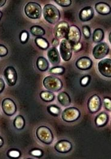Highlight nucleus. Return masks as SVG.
<instances>
[{
    "label": "nucleus",
    "instance_id": "nucleus-18",
    "mask_svg": "<svg viewBox=\"0 0 111 159\" xmlns=\"http://www.w3.org/2000/svg\"><path fill=\"white\" fill-rule=\"evenodd\" d=\"M95 10L101 15H108L111 13V7L109 4L105 2H98L95 6Z\"/></svg>",
    "mask_w": 111,
    "mask_h": 159
},
{
    "label": "nucleus",
    "instance_id": "nucleus-33",
    "mask_svg": "<svg viewBox=\"0 0 111 159\" xmlns=\"http://www.w3.org/2000/svg\"><path fill=\"white\" fill-rule=\"evenodd\" d=\"M83 34L84 37L86 39H89L91 37V30L90 28L88 26H84L83 27Z\"/></svg>",
    "mask_w": 111,
    "mask_h": 159
},
{
    "label": "nucleus",
    "instance_id": "nucleus-29",
    "mask_svg": "<svg viewBox=\"0 0 111 159\" xmlns=\"http://www.w3.org/2000/svg\"><path fill=\"white\" fill-rule=\"evenodd\" d=\"M7 155L9 157H11V158H18L20 156L21 154H20V152L17 150L12 149L8 152Z\"/></svg>",
    "mask_w": 111,
    "mask_h": 159
},
{
    "label": "nucleus",
    "instance_id": "nucleus-42",
    "mask_svg": "<svg viewBox=\"0 0 111 159\" xmlns=\"http://www.w3.org/2000/svg\"><path fill=\"white\" fill-rule=\"evenodd\" d=\"M111 34H109V42H110V43H111Z\"/></svg>",
    "mask_w": 111,
    "mask_h": 159
},
{
    "label": "nucleus",
    "instance_id": "nucleus-2",
    "mask_svg": "<svg viewBox=\"0 0 111 159\" xmlns=\"http://www.w3.org/2000/svg\"><path fill=\"white\" fill-rule=\"evenodd\" d=\"M43 85L46 89L52 93L59 91L63 87V83L61 80L52 75L44 78Z\"/></svg>",
    "mask_w": 111,
    "mask_h": 159
},
{
    "label": "nucleus",
    "instance_id": "nucleus-34",
    "mask_svg": "<svg viewBox=\"0 0 111 159\" xmlns=\"http://www.w3.org/2000/svg\"><path fill=\"white\" fill-rule=\"evenodd\" d=\"M8 53V50L6 46L4 45L0 44V57H5L6 55H7Z\"/></svg>",
    "mask_w": 111,
    "mask_h": 159
},
{
    "label": "nucleus",
    "instance_id": "nucleus-8",
    "mask_svg": "<svg viewBox=\"0 0 111 159\" xmlns=\"http://www.w3.org/2000/svg\"><path fill=\"white\" fill-rule=\"evenodd\" d=\"M81 31L80 29L75 25L69 27V32L67 35V40H68L71 45H74L80 42L81 39Z\"/></svg>",
    "mask_w": 111,
    "mask_h": 159
},
{
    "label": "nucleus",
    "instance_id": "nucleus-10",
    "mask_svg": "<svg viewBox=\"0 0 111 159\" xmlns=\"http://www.w3.org/2000/svg\"><path fill=\"white\" fill-rule=\"evenodd\" d=\"M98 69L102 75L106 77H111V59L106 58L103 60H101L98 64Z\"/></svg>",
    "mask_w": 111,
    "mask_h": 159
},
{
    "label": "nucleus",
    "instance_id": "nucleus-17",
    "mask_svg": "<svg viewBox=\"0 0 111 159\" xmlns=\"http://www.w3.org/2000/svg\"><path fill=\"white\" fill-rule=\"evenodd\" d=\"M47 57L50 62L54 65H58L60 62V57L59 52L56 48L53 47L51 48L47 52Z\"/></svg>",
    "mask_w": 111,
    "mask_h": 159
},
{
    "label": "nucleus",
    "instance_id": "nucleus-23",
    "mask_svg": "<svg viewBox=\"0 0 111 159\" xmlns=\"http://www.w3.org/2000/svg\"><path fill=\"white\" fill-rule=\"evenodd\" d=\"M31 34L37 37H41L45 34V30L42 27L39 26H33L30 27Z\"/></svg>",
    "mask_w": 111,
    "mask_h": 159
},
{
    "label": "nucleus",
    "instance_id": "nucleus-7",
    "mask_svg": "<svg viewBox=\"0 0 111 159\" xmlns=\"http://www.w3.org/2000/svg\"><path fill=\"white\" fill-rule=\"evenodd\" d=\"M109 48L107 43H100L94 47L92 51V54L95 59L100 60L106 57L109 53Z\"/></svg>",
    "mask_w": 111,
    "mask_h": 159
},
{
    "label": "nucleus",
    "instance_id": "nucleus-21",
    "mask_svg": "<svg viewBox=\"0 0 111 159\" xmlns=\"http://www.w3.org/2000/svg\"><path fill=\"white\" fill-rule=\"evenodd\" d=\"M37 66L40 71H46L49 68V63L43 57H40L37 61Z\"/></svg>",
    "mask_w": 111,
    "mask_h": 159
},
{
    "label": "nucleus",
    "instance_id": "nucleus-43",
    "mask_svg": "<svg viewBox=\"0 0 111 159\" xmlns=\"http://www.w3.org/2000/svg\"><path fill=\"white\" fill-rule=\"evenodd\" d=\"M2 12L0 11V20H1V18H2Z\"/></svg>",
    "mask_w": 111,
    "mask_h": 159
},
{
    "label": "nucleus",
    "instance_id": "nucleus-3",
    "mask_svg": "<svg viewBox=\"0 0 111 159\" xmlns=\"http://www.w3.org/2000/svg\"><path fill=\"white\" fill-rule=\"evenodd\" d=\"M24 12L30 18L38 19L42 15L41 6L37 2H29L24 7Z\"/></svg>",
    "mask_w": 111,
    "mask_h": 159
},
{
    "label": "nucleus",
    "instance_id": "nucleus-38",
    "mask_svg": "<svg viewBox=\"0 0 111 159\" xmlns=\"http://www.w3.org/2000/svg\"><path fill=\"white\" fill-rule=\"evenodd\" d=\"M5 88V83L4 80L0 78V93H2Z\"/></svg>",
    "mask_w": 111,
    "mask_h": 159
},
{
    "label": "nucleus",
    "instance_id": "nucleus-19",
    "mask_svg": "<svg viewBox=\"0 0 111 159\" xmlns=\"http://www.w3.org/2000/svg\"><path fill=\"white\" fill-rule=\"evenodd\" d=\"M58 100L62 106L64 107L69 106L71 102L69 94L66 92H62L58 94Z\"/></svg>",
    "mask_w": 111,
    "mask_h": 159
},
{
    "label": "nucleus",
    "instance_id": "nucleus-41",
    "mask_svg": "<svg viewBox=\"0 0 111 159\" xmlns=\"http://www.w3.org/2000/svg\"><path fill=\"white\" fill-rule=\"evenodd\" d=\"M4 144V140L1 137H0V148L2 147Z\"/></svg>",
    "mask_w": 111,
    "mask_h": 159
},
{
    "label": "nucleus",
    "instance_id": "nucleus-5",
    "mask_svg": "<svg viewBox=\"0 0 111 159\" xmlns=\"http://www.w3.org/2000/svg\"><path fill=\"white\" fill-rule=\"evenodd\" d=\"M72 45L69 41L66 39H64L60 44V53L65 61H68L71 58L72 55Z\"/></svg>",
    "mask_w": 111,
    "mask_h": 159
},
{
    "label": "nucleus",
    "instance_id": "nucleus-15",
    "mask_svg": "<svg viewBox=\"0 0 111 159\" xmlns=\"http://www.w3.org/2000/svg\"><path fill=\"white\" fill-rule=\"evenodd\" d=\"M92 65V61L91 58L87 57H83L79 58L76 62V66L80 70H88Z\"/></svg>",
    "mask_w": 111,
    "mask_h": 159
},
{
    "label": "nucleus",
    "instance_id": "nucleus-37",
    "mask_svg": "<svg viewBox=\"0 0 111 159\" xmlns=\"http://www.w3.org/2000/svg\"><path fill=\"white\" fill-rule=\"evenodd\" d=\"M30 154L36 157H41L42 156V152L40 149H33L30 152Z\"/></svg>",
    "mask_w": 111,
    "mask_h": 159
},
{
    "label": "nucleus",
    "instance_id": "nucleus-39",
    "mask_svg": "<svg viewBox=\"0 0 111 159\" xmlns=\"http://www.w3.org/2000/svg\"><path fill=\"white\" fill-rule=\"evenodd\" d=\"M52 46H54V47L56 48V46H58L59 45V41L57 39H54L52 41Z\"/></svg>",
    "mask_w": 111,
    "mask_h": 159
},
{
    "label": "nucleus",
    "instance_id": "nucleus-25",
    "mask_svg": "<svg viewBox=\"0 0 111 159\" xmlns=\"http://www.w3.org/2000/svg\"><path fill=\"white\" fill-rule=\"evenodd\" d=\"M40 97L42 100L46 102H50L54 100L55 95L54 93L50 92L49 91H42L40 93Z\"/></svg>",
    "mask_w": 111,
    "mask_h": 159
},
{
    "label": "nucleus",
    "instance_id": "nucleus-1",
    "mask_svg": "<svg viewBox=\"0 0 111 159\" xmlns=\"http://www.w3.org/2000/svg\"><path fill=\"white\" fill-rule=\"evenodd\" d=\"M42 13L44 19L48 23L52 25L56 24L60 18L59 10L51 4H47L44 6Z\"/></svg>",
    "mask_w": 111,
    "mask_h": 159
},
{
    "label": "nucleus",
    "instance_id": "nucleus-22",
    "mask_svg": "<svg viewBox=\"0 0 111 159\" xmlns=\"http://www.w3.org/2000/svg\"><path fill=\"white\" fill-rule=\"evenodd\" d=\"M14 125L17 129H23L25 126V120L22 116H17L14 120Z\"/></svg>",
    "mask_w": 111,
    "mask_h": 159
},
{
    "label": "nucleus",
    "instance_id": "nucleus-31",
    "mask_svg": "<svg viewBox=\"0 0 111 159\" xmlns=\"http://www.w3.org/2000/svg\"><path fill=\"white\" fill-rule=\"evenodd\" d=\"M29 39V34L26 30H23L20 34V41L22 43H26Z\"/></svg>",
    "mask_w": 111,
    "mask_h": 159
},
{
    "label": "nucleus",
    "instance_id": "nucleus-40",
    "mask_svg": "<svg viewBox=\"0 0 111 159\" xmlns=\"http://www.w3.org/2000/svg\"><path fill=\"white\" fill-rule=\"evenodd\" d=\"M6 2V0H0V7H2Z\"/></svg>",
    "mask_w": 111,
    "mask_h": 159
},
{
    "label": "nucleus",
    "instance_id": "nucleus-30",
    "mask_svg": "<svg viewBox=\"0 0 111 159\" xmlns=\"http://www.w3.org/2000/svg\"><path fill=\"white\" fill-rule=\"evenodd\" d=\"M47 108H48L49 112L51 114H52V115L57 116V115L59 114V113H60V108L55 106H49Z\"/></svg>",
    "mask_w": 111,
    "mask_h": 159
},
{
    "label": "nucleus",
    "instance_id": "nucleus-32",
    "mask_svg": "<svg viewBox=\"0 0 111 159\" xmlns=\"http://www.w3.org/2000/svg\"><path fill=\"white\" fill-rule=\"evenodd\" d=\"M103 103L104 107L106 110L111 111V100L109 98H104L103 100Z\"/></svg>",
    "mask_w": 111,
    "mask_h": 159
},
{
    "label": "nucleus",
    "instance_id": "nucleus-16",
    "mask_svg": "<svg viewBox=\"0 0 111 159\" xmlns=\"http://www.w3.org/2000/svg\"><path fill=\"white\" fill-rule=\"evenodd\" d=\"M72 144L68 140H61L56 143L55 146V149L60 153H66L72 149Z\"/></svg>",
    "mask_w": 111,
    "mask_h": 159
},
{
    "label": "nucleus",
    "instance_id": "nucleus-12",
    "mask_svg": "<svg viewBox=\"0 0 111 159\" xmlns=\"http://www.w3.org/2000/svg\"><path fill=\"white\" fill-rule=\"evenodd\" d=\"M4 75L9 86H13L17 81V73L14 67H7L4 72Z\"/></svg>",
    "mask_w": 111,
    "mask_h": 159
},
{
    "label": "nucleus",
    "instance_id": "nucleus-28",
    "mask_svg": "<svg viewBox=\"0 0 111 159\" xmlns=\"http://www.w3.org/2000/svg\"><path fill=\"white\" fill-rule=\"evenodd\" d=\"M55 2L59 6L64 7L69 6L72 3L71 0H55Z\"/></svg>",
    "mask_w": 111,
    "mask_h": 159
},
{
    "label": "nucleus",
    "instance_id": "nucleus-35",
    "mask_svg": "<svg viewBox=\"0 0 111 159\" xmlns=\"http://www.w3.org/2000/svg\"><path fill=\"white\" fill-rule=\"evenodd\" d=\"M82 48V44L80 42L78 43H77V44H75L72 46V51H73L75 52H77L80 51L81 50Z\"/></svg>",
    "mask_w": 111,
    "mask_h": 159
},
{
    "label": "nucleus",
    "instance_id": "nucleus-11",
    "mask_svg": "<svg viewBox=\"0 0 111 159\" xmlns=\"http://www.w3.org/2000/svg\"><path fill=\"white\" fill-rule=\"evenodd\" d=\"M3 112L9 116H12L16 111V106L14 101L9 98H5L2 102Z\"/></svg>",
    "mask_w": 111,
    "mask_h": 159
},
{
    "label": "nucleus",
    "instance_id": "nucleus-27",
    "mask_svg": "<svg viewBox=\"0 0 111 159\" xmlns=\"http://www.w3.org/2000/svg\"><path fill=\"white\" fill-rule=\"evenodd\" d=\"M64 70H65V69L63 67H54L50 70V73L52 74L62 75L64 72Z\"/></svg>",
    "mask_w": 111,
    "mask_h": 159
},
{
    "label": "nucleus",
    "instance_id": "nucleus-9",
    "mask_svg": "<svg viewBox=\"0 0 111 159\" xmlns=\"http://www.w3.org/2000/svg\"><path fill=\"white\" fill-rule=\"evenodd\" d=\"M69 24L66 21H61L56 26L54 32L56 38L57 39H63L68 35L69 29Z\"/></svg>",
    "mask_w": 111,
    "mask_h": 159
},
{
    "label": "nucleus",
    "instance_id": "nucleus-36",
    "mask_svg": "<svg viewBox=\"0 0 111 159\" xmlns=\"http://www.w3.org/2000/svg\"><path fill=\"white\" fill-rule=\"evenodd\" d=\"M89 80H90V77L89 75H86L82 79L80 84L82 86H86L88 84Z\"/></svg>",
    "mask_w": 111,
    "mask_h": 159
},
{
    "label": "nucleus",
    "instance_id": "nucleus-6",
    "mask_svg": "<svg viewBox=\"0 0 111 159\" xmlns=\"http://www.w3.org/2000/svg\"><path fill=\"white\" fill-rule=\"evenodd\" d=\"M61 116L64 121L67 122H72L79 119L80 116V112L76 107H68L63 111Z\"/></svg>",
    "mask_w": 111,
    "mask_h": 159
},
{
    "label": "nucleus",
    "instance_id": "nucleus-14",
    "mask_svg": "<svg viewBox=\"0 0 111 159\" xmlns=\"http://www.w3.org/2000/svg\"><path fill=\"white\" fill-rule=\"evenodd\" d=\"M94 15V11L92 7L86 6L83 8L79 13V18L82 21L86 22L91 20Z\"/></svg>",
    "mask_w": 111,
    "mask_h": 159
},
{
    "label": "nucleus",
    "instance_id": "nucleus-4",
    "mask_svg": "<svg viewBox=\"0 0 111 159\" xmlns=\"http://www.w3.org/2000/svg\"><path fill=\"white\" fill-rule=\"evenodd\" d=\"M37 138L45 144H51L53 140L54 136L51 129L46 126H42L38 128L36 131Z\"/></svg>",
    "mask_w": 111,
    "mask_h": 159
},
{
    "label": "nucleus",
    "instance_id": "nucleus-24",
    "mask_svg": "<svg viewBox=\"0 0 111 159\" xmlns=\"http://www.w3.org/2000/svg\"><path fill=\"white\" fill-rule=\"evenodd\" d=\"M104 39V32L101 29H96L93 34V41L95 43H100Z\"/></svg>",
    "mask_w": 111,
    "mask_h": 159
},
{
    "label": "nucleus",
    "instance_id": "nucleus-20",
    "mask_svg": "<svg viewBox=\"0 0 111 159\" xmlns=\"http://www.w3.org/2000/svg\"><path fill=\"white\" fill-rule=\"evenodd\" d=\"M109 117L105 112H101L97 116L95 119V124L98 127H102L106 125L108 121Z\"/></svg>",
    "mask_w": 111,
    "mask_h": 159
},
{
    "label": "nucleus",
    "instance_id": "nucleus-13",
    "mask_svg": "<svg viewBox=\"0 0 111 159\" xmlns=\"http://www.w3.org/2000/svg\"><path fill=\"white\" fill-rule=\"evenodd\" d=\"M101 102L99 96L95 94L92 95L89 100L87 106L89 111L91 113H95L98 112L101 107Z\"/></svg>",
    "mask_w": 111,
    "mask_h": 159
},
{
    "label": "nucleus",
    "instance_id": "nucleus-26",
    "mask_svg": "<svg viewBox=\"0 0 111 159\" xmlns=\"http://www.w3.org/2000/svg\"><path fill=\"white\" fill-rule=\"evenodd\" d=\"M35 42L37 44V45L42 49H47L49 48L48 41L42 37L36 38Z\"/></svg>",
    "mask_w": 111,
    "mask_h": 159
}]
</instances>
